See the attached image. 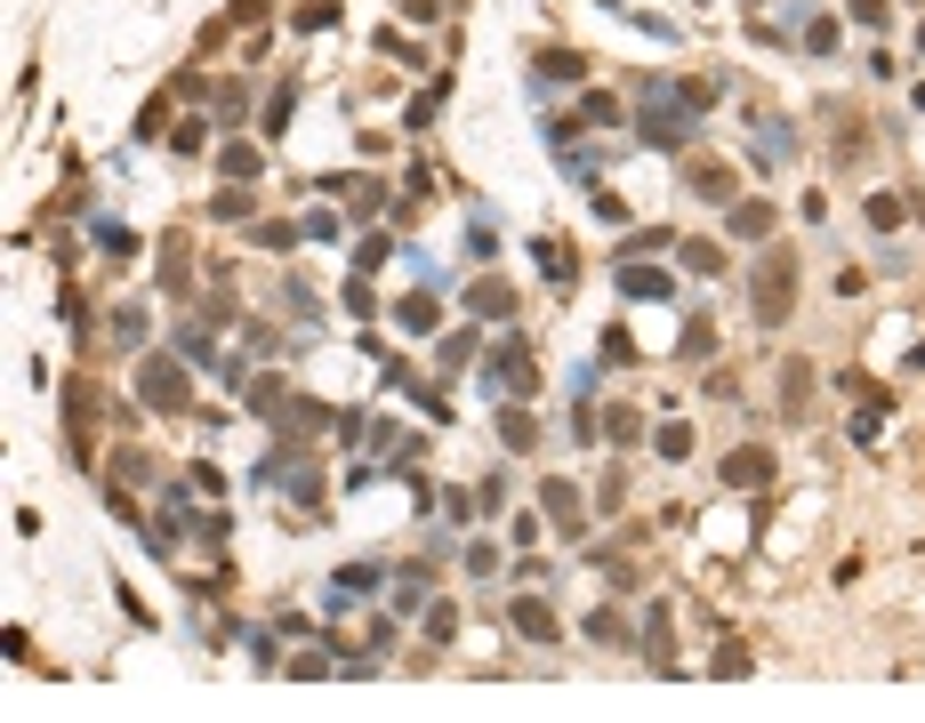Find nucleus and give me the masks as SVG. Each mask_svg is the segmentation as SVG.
Here are the masks:
<instances>
[{
    "mask_svg": "<svg viewBox=\"0 0 925 723\" xmlns=\"http://www.w3.org/2000/svg\"><path fill=\"white\" fill-rule=\"evenodd\" d=\"M693 121H700V113L676 97L668 73H644V81H636V113H628L636 145H653V153H684V145H693Z\"/></svg>",
    "mask_w": 925,
    "mask_h": 723,
    "instance_id": "nucleus-1",
    "label": "nucleus"
},
{
    "mask_svg": "<svg viewBox=\"0 0 925 723\" xmlns=\"http://www.w3.org/2000/svg\"><path fill=\"white\" fill-rule=\"evenodd\" d=\"M789 314H797V250H765L748 265V322L789 330Z\"/></svg>",
    "mask_w": 925,
    "mask_h": 723,
    "instance_id": "nucleus-2",
    "label": "nucleus"
},
{
    "mask_svg": "<svg viewBox=\"0 0 925 723\" xmlns=\"http://www.w3.org/2000/svg\"><path fill=\"white\" fill-rule=\"evenodd\" d=\"M137 402L161 410V419H186L193 410V378H186V354H137Z\"/></svg>",
    "mask_w": 925,
    "mask_h": 723,
    "instance_id": "nucleus-3",
    "label": "nucleus"
},
{
    "mask_svg": "<svg viewBox=\"0 0 925 723\" xmlns=\"http://www.w3.org/2000/svg\"><path fill=\"white\" fill-rule=\"evenodd\" d=\"M484 386H491L499 402H531V394H539V362H531V338H524V330L499 338V354L484 362Z\"/></svg>",
    "mask_w": 925,
    "mask_h": 723,
    "instance_id": "nucleus-4",
    "label": "nucleus"
},
{
    "mask_svg": "<svg viewBox=\"0 0 925 723\" xmlns=\"http://www.w3.org/2000/svg\"><path fill=\"white\" fill-rule=\"evenodd\" d=\"M539 506H547V523H556V539H588V491H579L571 474H547Z\"/></svg>",
    "mask_w": 925,
    "mask_h": 723,
    "instance_id": "nucleus-5",
    "label": "nucleus"
},
{
    "mask_svg": "<svg viewBox=\"0 0 925 723\" xmlns=\"http://www.w3.org/2000/svg\"><path fill=\"white\" fill-rule=\"evenodd\" d=\"M611 290L636 298V305H668L676 298V273L668 265H644V258H620V265H611Z\"/></svg>",
    "mask_w": 925,
    "mask_h": 723,
    "instance_id": "nucleus-6",
    "label": "nucleus"
},
{
    "mask_svg": "<svg viewBox=\"0 0 925 723\" xmlns=\"http://www.w3.org/2000/svg\"><path fill=\"white\" fill-rule=\"evenodd\" d=\"M322 193H338V201H347V218H355V225L387 210V185L370 178V169H330V178H322Z\"/></svg>",
    "mask_w": 925,
    "mask_h": 723,
    "instance_id": "nucleus-7",
    "label": "nucleus"
},
{
    "mask_svg": "<svg viewBox=\"0 0 925 723\" xmlns=\"http://www.w3.org/2000/svg\"><path fill=\"white\" fill-rule=\"evenodd\" d=\"M579 81H588V57H579V49L547 41V49L531 57V97H539V89H579Z\"/></svg>",
    "mask_w": 925,
    "mask_h": 723,
    "instance_id": "nucleus-8",
    "label": "nucleus"
},
{
    "mask_svg": "<svg viewBox=\"0 0 925 723\" xmlns=\"http://www.w3.org/2000/svg\"><path fill=\"white\" fill-rule=\"evenodd\" d=\"M716 474H725V491H765V482L780 474V459L765 451V442H740V451H725Z\"/></svg>",
    "mask_w": 925,
    "mask_h": 723,
    "instance_id": "nucleus-9",
    "label": "nucleus"
},
{
    "mask_svg": "<svg viewBox=\"0 0 925 723\" xmlns=\"http://www.w3.org/2000/svg\"><path fill=\"white\" fill-rule=\"evenodd\" d=\"M467 314L475 322H516L524 298H516V282H499V273H475V282H467Z\"/></svg>",
    "mask_w": 925,
    "mask_h": 723,
    "instance_id": "nucleus-10",
    "label": "nucleus"
},
{
    "mask_svg": "<svg viewBox=\"0 0 925 723\" xmlns=\"http://www.w3.org/2000/svg\"><path fill=\"white\" fill-rule=\"evenodd\" d=\"M379 579H387V563H379V555L338 563V571H330V611H347V603H362V595H379Z\"/></svg>",
    "mask_w": 925,
    "mask_h": 723,
    "instance_id": "nucleus-11",
    "label": "nucleus"
},
{
    "mask_svg": "<svg viewBox=\"0 0 925 723\" xmlns=\"http://www.w3.org/2000/svg\"><path fill=\"white\" fill-rule=\"evenodd\" d=\"M684 193H693V201H725V210H733L740 178H733V161H684Z\"/></svg>",
    "mask_w": 925,
    "mask_h": 723,
    "instance_id": "nucleus-12",
    "label": "nucleus"
},
{
    "mask_svg": "<svg viewBox=\"0 0 925 723\" xmlns=\"http://www.w3.org/2000/svg\"><path fill=\"white\" fill-rule=\"evenodd\" d=\"M636 643H644V660L668 675V667H676V651H668V643H676V611H668V603H644V635H636Z\"/></svg>",
    "mask_w": 925,
    "mask_h": 723,
    "instance_id": "nucleus-13",
    "label": "nucleus"
},
{
    "mask_svg": "<svg viewBox=\"0 0 925 723\" xmlns=\"http://www.w3.org/2000/svg\"><path fill=\"white\" fill-rule=\"evenodd\" d=\"M748 153H757L765 169H789V161H797V137H789V121H780V113H757V137H748Z\"/></svg>",
    "mask_w": 925,
    "mask_h": 723,
    "instance_id": "nucleus-14",
    "label": "nucleus"
},
{
    "mask_svg": "<svg viewBox=\"0 0 925 723\" xmlns=\"http://www.w3.org/2000/svg\"><path fill=\"white\" fill-rule=\"evenodd\" d=\"M387 322H395L402 338H435V322H442V314H435V290H410V298H395V305H387Z\"/></svg>",
    "mask_w": 925,
    "mask_h": 723,
    "instance_id": "nucleus-15",
    "label": "nucleus"
},
{
    "mask_svg": "<svg viewBox=\"0 0 925 723\" xmlns=\"http://www.w3.org/2000/svg\"><path fill=\"white\" fill-rule=\"evenodd\" d=\"M491 426H499V442H507L516 459H524V451H539V419H531L524 402H499V419H491Z\"/></svg>",
    "mask_w": 925,
    "mask_h": 723,
    "instance_id": "nucleus-16",
    "label": "nucleus"
},
{
    "mask_svg": "<svg viewBox=\"0 0 925 723\" xmlns=\"http://www.w3.org/2000/svg\"><path fill=\"white\" fill-rule=\"evenodd\" d=\"M290 113H298V81L282 73V81L266 89V106H258V137H282V129H290Z\"/></svg>",
    "mask_w": 925,
    "mask_h": 723,
    "instance_id": "nucleus-17",
    "label": "nucleus"
},
{
    "mask_svg": "<svg viewBox=\"0 0 925 723\" xmlns=\"http://www.w3.org/2000/svg\"><path fill=\"white\" fill-rule=\"evenodd\" d=\"M507 619H516L524 643H556V611H547L539 595H516V603H507Z\"/></svg>",
    "mask_w": 925,
    "mask_h": 723,
    "instance_id": "nucleus-18",
    "label": "nucleus"
},
{
    "mask_svg": "<svg viewBox=\"0 0 925 723\" xmlns=\"http://www.w3.org/2000/svg\"><path fill=\"white\" fill-rule=\"evenodd\" d=\"M242 394H250V410H258V419L273 426V419H282V402H290V378H282V370H258Z\"/></svg>",
    "mask_w": 925,
    "mask_h": 723,
    "instance_id": "nucleus-19",
    "label": "nucleus"
},
{
    "mask_svg": "<svg viewBox=\"0 0 925 723\" xmlns=\"http://www.w3.org/2000/svg\"><path fill=\"white\" fill-rule=\"evenodd\" d=\"M813 386H820L813 362H780V410H789V419H805V410H813Z\"/></svg>",
    "mask_w": 925,
    "mask_h": 723,
    "instance_id": "nucleus-20",
    "label": "nucleus"
},
{
    "mask_svg": "<svg viewBox=\"0 0 925 723\" xmlns=\"http://www.w3.org/2000/svg\"><path fill=\"white\" fill-rule=\"evenodd\" d=\"M113 482H121V491H153L161 466H153L146 451H137V442H121V451H113Z\"/></svg>",
    "mask_w": 925,
    "mask_h": 723,
    "instance_id": "nucleus-21",
    "label": "nucleus"
},
{
    "mask_svg": "<svg viewBox=\"0 0 925 723\" xmlns=\"http://www.w3.org/2000/svg\"><path fill=\"white\" fill-rule=\"evenodd\" d=\"M218 169H226L233 185H258V169H266V161H258L250 137H226V145H218Z\"/></svg>",
    "mask_w": 925,
    "mask_h": 723,
    "instance_id": "nucleus-22",
    "label": "nucleus"
},
{
    "mask_svg": "<svg viewBox=\"0 0 925 723\" xmlns=\"http://www.w3.org/2000/svg\"><path fill=\"white\" fill-rule=\"evenodd\" d=\"M442 97H451V73H435V81H427L419 97H410V113H402V129H410V137H427V121L442 113Z\"/></svg>",
    "mask_w": 925,
    "mask_h": 723,
    "instance_id": "nucleus-23",
    "label": "nucleus"
},
{
    "mask_svg": "<svg viewBox=\"0 0 925 723\" xmlns=\"http://www.w3.org/2000/svg\"><path fill=\"white\" fill-rule=\"evenodd\" d=\"M250 218H258V193H250V185L210 193V225H250Z\"/></svg>",
    "mask_w": 925,
    "mask_h": 723,
    "instance_id": "nucleus-24",
    "label": "nucleus"
},
{
    "mask_svg": "<svg viewBox=\"0 0 925 723\" xmlns=\"http://www.w3.org/2000/svg\"><path fill=\"white\" fill-rule=\"evenodd\" d=\"M773 225H780L773 201H733V241H765Z\"/></svg>",
    "mask_w": 925,
    "mask_h": 723,
    "instance_id": "nucleus-25",
    "label": "nucleus"
},
{
    "mask_svg": "<svg viewBox=\"0 0 925 723\" xmlns=\"http://www.w3.org/2000/svg\"><path fill=\"white\" fill-rule=\"evenodd\" d=\"M531 258H539V273H547L556 290H571V273H579V265H571V250H564L556 233H539V241H531Z\"/></svg>",
    "mask_w": 925,
    "mask_h": 723,
    "instance_id": "nucleus-26",
    "label": "nucleus"
},
{
    "mask_svg": "<svg viewBox=\"0 0 925 723\" xmlns=\"http://www.w3.org/2000/svg\"><path fill=\"white\" fill-rule=\"evenodd\" d=\"M410 611H427V563L395 571V619H410Z\"/></svg>",
    "mask_w": 925,
    "mask_h": 723,
    "instance_id": "nucleus-27",
    "label": "nucleus"
},
{
    "mask_svg": "<svg viewBox=\"0 0 925 723\" xmlns=\"http://www.w3.org/2000/svg\"><path fill=\"white\" fill-rule=\"evenodd\" d=\"M676 258H684V273L716 282V273H725V241H676Z\"/></svg>",
    "mask_w": 925,
    "mask_h": 723,
    "instance_id": "nucleus-28",
    "label": "nucleus"
},
{
    "mask_svg": "<svg viewBox=\"0 0 925 723\" xmlns=\"http://www.w3.org/2000/svg\"><path fill=\"white\" fill-rule=\"evenodd\" d=\"M579 129H628V113H620V97H604V89H588V97H579Z\"/></svg>",
    "mask_w": 925,
    "mask_h": 723,
    "instance_id": "nucleus-29",
    "label": "nucleus"
},
{
    "mask_svg": "<svg viewBox=\"0 0 925 723\" xmlns=\"http://www.w3.org/2000/svg\"><path fill=\"white\" fill-rule=\"evenodd\" d=\"M186 531H193L201 546H226V539H233V514H226V506H193V514H186Z\"/></svg>",
    "mask_w": 925,
    "mask_h": 723,
    "instance_id": "nucleus-30",
    "label": "nucleus"
},
{
    "mask_svg": "<svg viewBox=\"0 0 925 723\" xmlns=\"http://www.w3.org/2000/svg\"><path fill=\"white\" fill-rule=\"evenodd\" d=\"M676 354H684V362H708V354H716V314H693V322H684Z\"/></svg>",
    "mask_w": 925,
    "mask_h": 723,
    "instance_id": "nucleus-31",
    "label": "nucleus"
},
{
    "mask_svg": "<svg viewBox=\"0 0 925 723\" xmlns=\"http://www.w3.org/2000/svg\"><path fill=\"white\" fill-rule=\"evenodd\" d=\"M210 129H218V121H210V113H186V121H178V129H169V153H186V161H193V153H201V145H210Z\"/></svg>",
    "mask_w": 925,
    "mask_h": 723,
    "instance_id": "nucleus-32",
    "label": "nucleus"
},
{
    "mask_svg": "<svg viewBox=\"0 0 925 723\" xmlns=\"http://www.w3.org/2000/svg\"><path fill=\"white\" fill-rule=\"evenodd\" d=\"M282 305L298 322H322V298H315V282H306V273H282Z\"/></svg>",
    "mask_w": 925,
    "mask_h": 723,
    "instance_id": "nucleus-33",
    "label": "nucleus"
},
{
    "mask_svg": "<svg viewBox=\"0 0 925 723\" xmlns=\"http://www.w3.org/2000/svg\"><path fill=\"white\" fill-rule=\"evenodd\" d=\"M862 218H869L877 233H902V218H909V201H902V193H869V201H862Z\"/></svg>",
    "mask_w": 925,
    "mask_h": 723,
    "instance_id": "nucleus-34",
    "label": "nucleus"
},
{
    "mask_svg": "<svg viewBox=\"0 0 925 723\" xmlns=\"http://www.w3.org/2000/svg\"><path fill=\"white\" fill-rule=\"evenodd\" d=\"M797 24H805V57H837V41H845L837 17H805V9H797Z\"/></svg>",
    "mask_w": 925,
    "mask_h": 723,
    "instance_id": "nucleus-35",
    "label": "nucleus"
},
{
    "mask_svg": "<svg viewBox=\"0 0 925 723\" xmlns=\"http://www.w3.org/2000/svg\"><path fill=\"white\" fill-rule=\"evenodd\" d=\"M668 241H676L668 225H636V233L620 241V250H611V265H620V258H653V250H668Z\"/></svg>",
    "mask_w": 925,
    "mask_h": 723,
    "instance_id": "nucleus-36",
    "label": "nucleus"
},
{
    "mask_svg": "<svg viewBox=\"0 0 925 723\" xmlns=\"http://www.w3.org/2000/svg\"><path fill=\"white\" fill-rule=\"evenodd\" d=\"M298 241H306V225H290V218H258V250H298Z\"/></svg>",
    "mask_w": 925,
    "mask_h": 723,
    "instance_id": "nucleus-37",
    "label": "nucleus"
},
{
    "mask_svg": "<svg viewBox=\"0 0 925 723\" xmlns=\"http://www.w3.org/2000/svg\"><path fill=\"white\" fill-rule=\"evenodd\" d=\"M653 451L676 466V459H693V426H684V419H660V434H653Z\"/></svg>",
    "mask_w": 925,
    "mask_h": 723,
    "instance_id": "nucleus-38",
    "label": "nucleus"
},
{
    "mask_svg": "<svg viewBox=\"0 0 925 723\" xmlns=\"http://www.w3.org/2000/svg\"><path fill=\"white\" fill-rule=\"evenodd\" d=\"M596 571H604V588H620V595L636 588V563L620 555V546H596Z\"/></svg>",
    "mask_w": 925,
    "mask_h": 723,
    "instance_id": "nucleus-39",
    "label": "nucleus"
},
{
    "mask_svg": "<svg viewBox=\"0 0 925 723\" xmlns=\"http://www.w3.org/2000/svg\"><path fill=\"white\" fill-rule=\"evenodd\" d=\"M604 362L628 370V362H636V338H628V330H604V338H596V370H604Z\"/></svg>",
    "mask_w": 925,
    "mask_h": 723,
    "instance_id": "nucleus-40",
    "label": "nucleus"
},
{
    "mask_svg": "<svg viewBox=\"0 0 925 723\" xmlns=\"http://www.w3.org/2000/svg\"><path fill=\"white\" fill-rule=\"evenodd\" d=\"M419 627H427V643H451V635H459V603H427Z\"/></svg>",
    "mask_w": 925,
    "mask_h": 723,
    "instance_id": "nucleus-41",
    "label": "nucleus"
},
{
    "mask_svg": "<svg viewBox=\"0 0 925 723\" xmlns=\"http://www.w3.org/2000/svg\"><path fill=\"white\" fill-rule=\"evenodd\" d=\"M716 89H725L716 73H684V81H676V97H684V106H693V113H708V106H716Z\"/></svg>",
    "mask_w": 925,
    "mask_h": 723,
    "instance_id": "nucleus-42",
    "label": "nucleus"
},
{
    "mask_svg": "<svg viewBox=\"0 0 925 723\" xmlns=\"http://www.w3.org/2000/svg\"><path fill=\"white\" fill-rule=\"evenodd\" d=\"M588 218L596 225H628V201L611 193V185H588Z\"/></svg>",
    "mask_w": 925,
    "mask_h": 723,
    "instance_id": "nucleus-43",
    "label": "nucleus"
},
{
    "mask_svg": "<svg viewBox=\"0 0 925 723\" xmlns=\"http://www.w3.org/2000/svg\"><path fill=\"white\" fill-rule=\"evenodd\" d=\"M588 643H636V635H628V619H620V611H604V603H596V611H588Z\"/></svg>",
    "mask_w": 925,
    "mask_h": 723,
    "instance_id": "nucleus-44",
    "label": "nucleus"
},
{
    "mask_svg": "<svg viewBox=\"0 0 925 723\" xmlns=\"http://www.w3.org/2000/svg\"><path fill=\"white\" fill-rule=\"evenodd\" d=\"M113 338H121V347H146V305H113Z\"/></svg>",
    "mask_w": 925,
    "mask_h": 723,
    "instance_id": "nucleus-45",
    "label": "nucleus"
},
{
    "mask_svg": "<svg viewBox=\"0 0 925 723\" xmlns=\"http://www.w3.org/2000/svg\"><path fill=\"white\" fill-rule=\"evenodd\" d=\"M387 258H395V241H387V233H362V241H355V273H379Z\"/></svg>",
    "mask_w": 925,
    "mask_h": 723,
    "instance_id": "nucleus-46",
    "label": "nucleus"
},
{
    "mask_svg": "<svg viewBox=\"0 0 925 723\" xmlns=\"http://www.w3.org/2000/svg\"><path fill=\"white\" fill-rule=\"evenodd\" d=\"M435 362H442V370H467V362H475V330H451V338L435 347Z\"/></svg>",
    "mask_w": 925,
    "mask_h": 723,
    "instance_id": "nucleus-47",
    "label": "nucleus"
},
{
    "mask_svg": "<svg viewBox=\"0 0 925 723\" xmlns=\"http://www.w3.org/2000/svg\"><path fill=\"white\" fill-rule=\"evenodd\" d=\"M89 233H97V241H106V250H113V258H121V265H129V258H137V233H129V225H113V218H97V225H89Z\"/></svg>",
    "mask_w": 925,
    "mask_h": 723,
    "instance_id": "nucleus-48",
    "label": "nucleus"
},
{
    "mask_svg": "<svg viewBox=\"0 0 925 723\" xmlns=\"http://www.w3.org/2000/svg\"><path fill=\"white\" fill-rule=\"evenodd\" d=\"M845 17L862 24V32H885V24H894V9H885V0H845Z\"/></svg>",
    "mask_w": 925,
    "mask_h": 723,
    "instance_id": "nucleus-49",
    "label": "nucleus"
},
{
    "mask_svg": "<svg viewBox=\"0 0 925 723\" xmlns=\"http://www.w3.org/2000/svg\"><path fill=\"white\" fill-rule=\"evenodd\" d=\"M290 24H298V32H330V24H338V0H306Z\"/></svg>",
    "mask_w": 925,
    "mask_h": 723,
    "instance_id": "nucleus-50",
    "label": "nucleus"
},
{
    "mask_svg": "<svg viewBox=\"0 0 925 723\" xmlns=\"http://www.w3.org/2000/svg\"><path fill=\"white\" fill-rule=\"evenodd\" d=\"M129 137H137V145H153V137H169V106H161V97H153L146 113H137V129H129Z\"/></svg>",
    "mask_w": 925,
    "mask_h": 723,
    "instance_id": "nucleus-51",
    "label": "nucleus"
},
{
    "mask_svg": "<svg viewBox=\"0 0 925 723\" xmlns=\"http://www.w3.org/2000/svg\"><path fill=\"white\" fill-rule=\"evenodd\" d=\"M435 506H442V523H467V514H475V491H467V482H451Z\"/></svg>",
    "mask_w": 925,
    "mask_h": 723,
    "instance_id": "nucleus-52",
    "label": "nucleus"
},
{
    "mask_svg": "<svg viewBox=\"0 0 925 723\" xmlns=\"http://www.w3.org/2000/svg\"><path fill=\"white\" fill-rule=\"evenodd\" d=\"M499 571V546L491 539H467V579H491Z\"/></svg>",
    "mask_w": 925,
    "mask_h": 723,
    "instance_id": "nucleus-53",
    "label": "nucleus"
},
{
    "mask_svg": "<svg viewBox=\"0 0 925 723\" xmlns=\"http://www.w3.org/2000/svg\"><path fill=\"white\" fill-rule=\"evenodd\" d=\"M604 434L611 442H644V419H636V410H604Z\"/></svg>",
    "mask_w": 925,
    "mask_h": 723,
    "instance_id": "nucleus-54",
    "label": "nucleus"
},
{
    "mask_svg": "<svg viewBox=\"0 0 925 723\" xmlns=\"http://www.w3.org/2000/svg\"><path fill=\"white\" fill-rule=\"evenodd\" d=\"M306 241H347V218H338V210H315V218H306Z\"/></svg>",
    "mask_w": 925,
    "mask_h": 723,
    "instance_id": "nucleus-55",
    "label": "nucleus"
},
{
    "mask_svg": "<svg viewBox=\"0 0 925 723\" xmlns=\"http://www.w3.org/2000/svg\"><path fill=\"white\" fill-rule=\"evenodd\" d=\"M877 426H885V410H877V402H862V410H853V442H862V451L877 442Z\"/></svg>",
    "mask_w": 925,
    "mask_h": 723,
    "instance_id": "nucleus-56",
    "label": "nucleus"
},
{
    "mask_svg": "<svg viewBox=\"0 0 925 723\" xmlns=\"http://www.w3.org/2000/svg\"><path fill=\"white\" fill-rule=\"evenodd\" d=\"M491 250H499V233H491V225H467V258H475V265H484Z\"/></svg>",
    "mask_w": 925,
    "mask_h": 723,
    "instance_id": "nucleus-57",
    "label": "nucleus"
},
{
    "mask_svg": "<svg viewBox=\"0 0 925 723\" xmlns=\"http://www.w3.org/2000/svg\"><path fill=\"white\" fill-rule=\"evenodd\" d=\"M338 298H347V314H379V298H370V290H362V273H355V282H347V290H338Z\"/></svg>",
    "mask_w": 925,
    "mask_h": 723,
    "instance_id": "nucleus-58",
    "label": "nucleus"
},
{
    "mask_svg": "<svg viewBox=\"0 0 925 723\" xmlns=\"http://www.w3.org/2000/svg\"><path fill=\"white\" fill-rule=\"evenodd\" d=\"M193 491H210V499H226V474H218L210 459H193Z\"/></svg>",
    "mask_w": 925,
    "mask_h": 723,
    "instance_id": "nucleus-59",
    "label": "nucleus"
},
{
    "mask_svg": "<svg viewBox=\"0 0 925 723\" xmlns=\"http://www.w3.org/2000/svg\"><path fill=\"white\" fill-rule=\"evenodd\" d=\"M909 210H917V218H925V193H917V201H909Z\"/></svg>",
    "mask_w": 925,
    "mask_h": 723,
    "instance_id": "nucleus-60",
    "label": "nucleus"
},
{
    "mask_svg": "<svg viewBox=\"0 0 925 723\" xmlns=\"http://www.w3.org/2000/svg\"><path fill=\"white\" fill-rule=\"evenodd\" d=\"M917 57H925V24H917Z\"/></svg>",
    "mask_w": 925,
    "mask_h": 723,
    "instance_id": "nucleus-61",
    "label": "nucleus"
}]
</instances>
